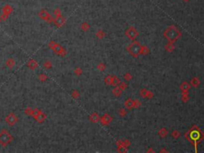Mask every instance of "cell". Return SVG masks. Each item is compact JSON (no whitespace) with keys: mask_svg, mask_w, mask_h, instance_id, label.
I'll list each match as a JSON object with an SVG mask.
<instances>
[{"mask_svg":"<svg viewBox=\"0 0 204 153\" xmlns=\"http://www.w3.org/2000/svg\"><path fill=\"white\" fill-rule=\"evenodd\" d=\"M126 35L131 39H134L138 36V32L133 27H130L126 31Z\"/></svg>","mask_w":204,"mask_h":153,"instance_id":"obj_8","label":"cell"},{"mask_svg":"<svg viewBox=\"0 0 204 153\" xmlns=\"http://www.w3.org/2000/svg\"><path fill=\"white\" fill-rule=\"evenodd\" d=\"M149 50H148V49L147 48L146 46H141V50H140V53H142V54H147V53H148Z\"/></svg>","mask_w":204,"mask_h":153,"instance_id":"obj_26","label":"cell"},{"mask_svg":"<svg viewBox=\"0 0 204 153\" xmlns=\"http://www.w3.org/2000/svg\"><path fill=\"white\" fill-rule=\"evenodd\" d=\"M180 36V32L179 31L175 26H171L168 27V29L165 30L164 32V37L170 41V42H173L175 41L177 38Z\"/></svg>","mask_w":204,"mask_h":153,"instance_id":"obj_1","label":"cell"},{"mask_svg":"<svg viewBox=\"0 0 204 153\" xmlns=\"http://www.w3.org/2000/svg\"><path fill=\"white\" fill-rule=\"evenodd\" d=\"M166 49H167L168 51H172L173 49H174V45H173V44H171V43L168 44V45H167V46H166Z\"/></svg>","mask_w":204,"mask_h":153,"instance_id":"obj_30","label":"cell"},{"mask_svg":"<svg viewBox=\"0 0 204 153\" xmlns=\"http://www.w3.org/2000/svg\"><path fill=\"white\" fill-rule=\"evenodd\" d=\"M52 49L55 52V53H57V54L61 56V57H65L66 55V53H67L66 49L58 43H56Z\"/></svg>","mask_w":204,"mask_h":153,"instance_id":"obj_6","label":"cell"},{"mask_svg":"<svg viewBox=\"0 0 204 153\" xmlns=\"http://www.w3.org/2000/svg\"><path fill=\"white\" fill-rule=\"evenodd\" d=\"M43 67L45 69H50L52 67V63L50 62V61H46L43 63Z\"/></svg>","mask_w":204,"mask_h":153,"instance_id":"obj_24","label":"cell"},{"mask_svg":"<svg viewBox=\"0 0 204 153\" xmlns=\"http://www.w3.org/2000/svg\"><path fill=\"white\" fill-rule=\"evenodd\" d=\"M191 84H192V85H194L195 87H197L199 85V80L195 77L192 79V81H191Z\"/></svg>","mask_w":204,"mask_h":153,"instance_id":"obj_27","label":"cell"},{"mask_svg":"<svg viewBox=\"0 0 204 153\" xmlns=\"http://www.w3.org/2000/svg\"><path fill=\"white\" fill-rule=\"evenodd\" d=\"M34 120H36L37 123H43L46 119V114L41 112L38 116H37L35 118H34Z\"/></svg>","mask_w":204,"mask_h":153,"instance_id":"obj_10","label":"cell"},{"mask_svg":"<svg viewBox=\"0 0 204 153\" xmlns=\"http://www.w3.org/2000/svg\"><path fill=\"white\" fill-rule=\"evenodd\" d=\"M99 119H100V117L97 115V113H93L91 116H89V120L92 122H93V123H97V122L99 120Z\"/></svg>","mask_w":204,"mask_h":153,"instance_id":"obj_15","label":"cell"},{"mask_svg":"<svg viewBox=\"0 0 204 153\" xmlns=\"http://www.w3.org/2000/svg\"><path fill=\"white\" fill-rule=\"evenodd\" d=\"M112 76H109V75L105 76L104 82H105V84H106V85H111V83H112Z\"/></svg>","mask_w":204,"mask_h":153,"instance_id":"obj_22","label":"cell"},{"mask_svg":"<svg viewBox=\"0 0 204 153\" xmlns=\"http://www.w3.org/2000/svg\"><path fill=\"white\" fill-rule=\"evenodd\" d=\"M54 22L57 27H62V26L65 24L66 19L62 15H60V16L55 17V18H54V22Z\"/></svg>","mask_w":204,"mask_h":153,"instance_id":"obj_7","label":"cell"},{"mask_svg":"<svg viewBox=\"0 0 204 153\" xmlns=\"http://www.w3.org/2000/svg\"><path fill=\"white\" fill-rule=\"evenodd\" d=\"M14 137L10 135L9 132L6 129H2L0 132V145L2 147H6L13 141Z\"/></svg>","mask_w":204,"mask_h":153,"instance_id":"obj_2","label":"cell"},{"mask_svg":"<svg viewBox=\"0 0 204 153\" xmlns=\"http://www.w3.org/2000/svg\"><path fill=\"white\" fill-rule=\"evenodd\" d=\"M128 50L130 53V54H132L135 57H136L139 53H140L141 45L138 41H134L133 43H132L129 46H128Z\"/></svg>","mask_w":204,"mask_h":153,"instance_id":"obj_3","label":"cell"},{"mask_svg":"<svg viewBox=\"0 0 204 153\" xmlns=\"http://www.w3.org/2000/svg\"><path fill=\"white\" fill-rule=\"evenodd\" d=\"M112 118L109 116L108 114H104V116L101 118V123L104 124H108L112 121Z\"/></svg>","mask_w":204,"mask_h":153,"instance_id":"obj_11","label":"cell"},{"mask_svg":"<svg viewBox=\"0 0 204 153\" xmlns=\"http://www.w3.org/2000/svg\"><path fill=\"white\" fill-rule=\"evenodd\" d=\"M72 97H73V98H75V99L78 98L79 97V93H78L77 90L73 91V93H72Z\"/></svg>","mask_w":204,"mask_h":153,"instance_id":"obj_29","label":"cell"},{"mask_svg":"<svg viewBox=\"0 0 204 153\" xmlns=\"http://www.w3.org/2000/svg\"><path fill=\"white\" fill-rule=\"evenodd\" d=\"M104 36V33L103 31H98L97 34V37L99 38H102Z\"/></svg>","mask_w":204,"mask_h":153,"instance_id":"obj_31","label":"cell"},{"mask_svg":"<svg viewBox=\"0 0 204 153\" xmlns=\"http://www.w3.org/2000/svg\"><path fill=\"white\" fill-rule=\"evenodd\" d=\"M38 80H39L40 81H41V82L46 81V80H47V76L46 74H41L38 76Z\"/></svg>","mask_w":204,"mask_h":153,"instance_id":"obj_21","label":"cell"},{"mask_svg":"<svg viewBox=\"0 0 204 153\" xmlns=\"http://www.w3.org/2000/svg\"><path fill=\"white\" fill-rule=\"evenodd\" d=\"M75 74H76L77 75H81V73H82V71H81V69H80V68H77L76 70H75Z\"/></svg>","mask_w":204,"mask_h":153,"instance_id":"obj_34","label":"cell"},{"mask_svg":"<svg viewBox=\"0 0 204 153\" xmlns=\"http://www.w3.org/2000/svg\"><path fill=\"white\" fill-rule=\"evenodd\" d=\"M184 1H189V0H184Z\"/></svg>","mask_w":204,"mask_h":153,"instance_id":"obj_40","label":"cell"},{"mask_svg":"<svg viewBox=\"0 0 204 153\" xmlns=\"http://www.w3.org/2000/svg\"><path fill=\"white\" fill-rule=\"evenodd\" d=\"M32 109L31 108V107H27V108H26L24 109V113L26 115H27V116H31V113H32Z\"/></svg>","mask_w":204,"mask_h":153,"instance_id":"obj_23","label":"cell"},{"mask_svg":"<svg viewBox=\"0 0 204 153\" xmlns=\"http://www.w3.org/2000/svg\"><path fill=\"white\" fill-rule=\"evenodd\" d=\"M121 93H122V89H120V87H116L113 89V93H114L116 97H119V96L121 94Z\"/></svg>","mask_w":204,"mask_h":153,"instance_id":"obj_20","label":"cell"},{"mask_svg":"<svg viewBox=\"0 0 204 153\" xmlns=\"http://www.w3.org/2000/svg\"><path fill=\"white\" fill-rule=\"evenodd\" d=\"M41 113V110L38 109H34L32 110V113H31V116L33 118H35L37 116H38V115Z\"/></svg>","mask_w":204,"mask_h":153,"instance_id":"obj_17","label":"cell"},{"mask_svg":"<svg viewBox=\"0 0 204 153\" xmlns=\"http://www.w3.org/2000/svg\"><path fill=\"white\" fill-rule=\"evenodd\" d=\"M89 25L87 23V22H84V23L81 24V29L84 30V31H87L89 29Z\"/></svg>","mask_w":204,"mask_h":153,"instance_id":"obj_25","label":"cell"},{"mask_svg":"<svg viewBox=\"0 0 204 153\" xmlns=\"http://www.w3.org/2000/svg\"><path fill=\"white\" fill-rule=\"evenodd\" d=\"M0 18H1L2 21H6V19L9 18V16H8V15L5 14H1V16H0Z\"/></svg>","mask_w":204,"mask_h":153,"instance_id":"obj_33","label":"cell"},{"mask_svg":"<svg viewBox=\"0 0 204 153\" xmlns=\"http://www.w3.org/2000/svg\"><path fill=\"white\" fill-rule=\"evenodd\" d=\"M125 105L128 109H132L134 107V102H133V101H132L131 99H128V100H127L125 102Z\"/></svg>","mask_w":204,"mask_h":153,"instance_id":"obj_19","label":"cell"},{"mask_svg":"<svg viewBox=\"0 0 204 153\" xmlns=\"http://www.w3.org/2000/svg\"><path fill=\"white\" fill-rule=\"evenodd\" d=\"M120 88L122 90H124V89H126L127 88V85L126 84H124V83H120Z\"/></svg>","mask_w":204,"mask_h":153,"instance_id":"obj_35","label":"cell"},{"mask_svg":"<svg viewBox=\"0 0 204 153\" xmlns=\"http://www.w3.org/2000/svg\"><path fill=\"white\" fill-rule=\"evenodd\" d=\"M160 134L161 136H165L166 135H167V131H166L164 128H162L160 130Z\"/></svg>","mask_w":204,"mask_h":153,"instance_id":"obj_32","label":"cell"},{"mask_svg":"<svg viewBox=\"0 0 204 153\" xmlns=\"http://www.w3.org/2000/svg\"><path fill=\"white\" fill-rule=\"evenodd\" d=\"M26 66H27L28 68H30L31 70H35V69L37 67V62H36V60L34 59H31L26 64Z\"/></svg>","mask_w":204,"mask_h":153,"instance_id":"obj_12","label":"cell"},{"mask_svg":"<svg viewBox=\"0 0 204 153\" xmlns=\"http://www.w3.org/2000/svg\"><path fill=\"white\" fill-rule=\"evenodd\" d=\"M2 14H5L6 15H8V16H10V14L13 12L14 9L10 5H5L2 8Z\"/></svg>","mask_w":204,"mask_h":153,"instance_id":"obj_9","label":"cell"},{"mask_svg":"<svg viewBox=\"0 0 204 153\" xmlns=\"http://www.w3.org/2000/svg\"><path fill=\"white\" fill-rule=\"evenodd\" d=\"M1 21H2V19H1V18H0V23H1Z\"/></svg>","mask_w":204,"mask_h":153,"instance_id":"obj_39","label":"cell"},{"mask_svg":"<svg viewBox=\"0 0 204 153\" xmlns=\"http://www.w3.org/2000/svg\"><path fill=\"white\" fill-rule=\"evenodd\" d=\"M38 17L42 19V20L47 22L48 23H51V22H54V18H53L51 16V14H49V12L46 10H41L38 13Z\"/></svg>","mask_w":204,"mask_h":153,"instance_id":"obj_4","label":"cell"},{"mask_svg":"<svg viewBox=\"0 0 204 153\" xmlns=\"http://www.w3.org/2000/svg\"><path fill=\"white\" fill-rule=\"evenodd\" d=\"M120 84V79L117 77V76H112V83H111V85H112L113 86H116V85H118Z\"/></svg>","mask_w":204,"mask_h":153,"instance_id":"obj_16","label":"cell"},{"mask_svg":"<svg viewBox=\"0 0 204 153\" xmlns=\"http://www.w3.org/2000/svg\"><path fill=\"white\" fill-rule=\"evenodd\" d=\"M120 115H121V116H124V115H125V111H124L122 109H121V110L120 111Z\"/></svg>","mask_w":204,"mask_h":153,"instance_id":"obj_38","label":"cell"},{"mask_svg":"<svg viewBox=\"0 0 204 153\" xmlns=\"http://www.w3.org/2000/svg\"><path fill=\"white\" fill-rule=\"evenodd\" d=\"M124 77H125V79H127V80H130V79L132 78V76H131V75H129L128 74H127L125 76H124Z\"/></svg>","mask_w":204,"mask_h":153,"instance_id":"obj_37","label":"cell"},{"mask_svg":"<svg viewBox=\"0 0 204 153\" xmlns=\"http://www.w3.org/2000/svg\"><path fill=\"white\" fill-rule=\"evenodd\" d=\"M18 119L17 116L13 113H10L6 116V117L5 118V121L10 126H14V124H16V123L18 122Z\"/></svg>","mask_w":204,"mask_h":153,"instance_id":"obj_5","label":"cell"},{"mask_svg":"<svg viewBox=\"0 0 204 153\" xmlns=\"http://www.w3.org/2000/svg\"><path fill=\"white\" fill-rule=\"evenodd\" d=\"M54 14L55 15V17H58V16H60V15H62V11L59 8H56L54 10Z\"/></svg>","mask_w":204,"mask_h":153,"instance_id":"obj_28","label":"cell"},{"mask_svg":"<svg viewBox=\"0 0 204 153\" xmlns=\"http://www.w3.org/2000/svg\"><path fill=\"white\" fill-rule=\"evenodd\" d=\"M140 95L142 96L143 97H148V98L152 97V93L148 92L147 89H142L141 92H140Z\"/></svg>","mask_w":204,"mask_h":153,"instance_id":"obj_14","label":"cell"},{"mask_svg":"<svg viewBox=\"0 0 204 153\" xmlns=\"http://www.w3.org/2000/svg\"><path fill=\"white\" fill-rule=\"evenodd\" d=\"M180 89L183 92H187V91H188L189 89H190V85L187 84V82H184L182 84V85L180 86Z\"/></svg>","mask_w":204,"mask_h":153,"instance_id":"obj_18","label":"cell"},{"mask_svg":"<svg viewBox=\"0 0 204 153\" xmlns=\"http://www.w3.org/2000/svg\"><path fill=\"white\" fill-rule=\"evenodd\" d=\"M6 66L8 67L9 69H13L14 66V65H15V62H14V60L13 58H11V57H10V58H8L6 60Z\"/></svg>","mask_w":204,"mask_h":153,"instance_id":"obj_13","label":"cell"},{"mask_svg":"<svg viewBox=\"0 0 204 153\" xmlns=\"http://www.w3.org/2000/svg\"><path fill=\"white\" fill-rule=\"evenodd\" d=\"M104 68H105V66H104L103 64H100L99 66H98V69H100L101 70H103Z\"/></svg>","mask_w":204,"mask_h":153,"instance_id":"obj_36","label":"cell"}]
</instances>
